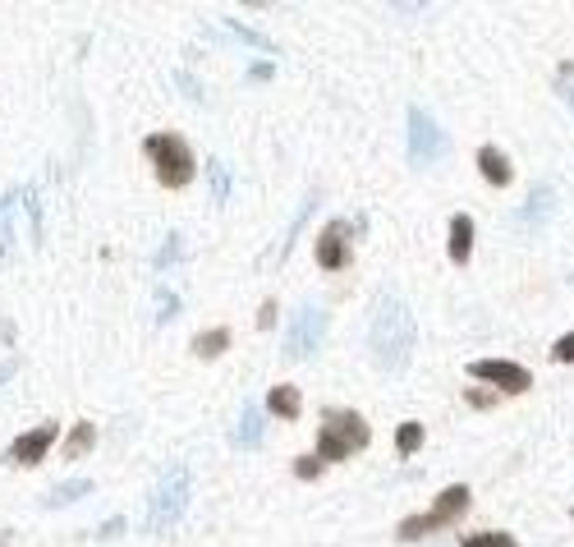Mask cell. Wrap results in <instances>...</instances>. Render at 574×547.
<instances>
[{"instance_id":"6da1fadb","label":"cell","mask_w":574,"mask_h":547,"mask_svg":"<svg viewBox=\"0 0 574 547\" xmlns=\"http://www.w3.org/2000/svg\"><path fill=\"white\" fill-rule=\"evenodd\" d=\"M414 345H419V322L409 313L404 299L395 294H381L372 322H368V354L381 373H404L409 359H414Z\"/></svg>"},{"instance_id":"7a4b0ae2","label":"cell","mask_w":574,"mask_h":547,"mask_svg":"<svg viewBox=\"0 0 574 547\" xmlns=\"http://www.w3.org/2000/svg\"><path fill=\"white\" fill-rule=\"evenodd\" d=\"M372 442V428L359 409H345V405H331L322 409V428H317V455L326 464H340L349 455H359L363 446Z\"/></svg>"},{"instance_id":"3957f363","label":"cell","mask_w":574,"mask_h":547,"mask_svg":"<svg viewBox=\"0 0 574 547\" xmlns=\"http://www.w3.org/2000/svg\"><path fill=\"white\" fill-rule=\"evenodd\" d=\"M469 502H474V492L464 487V483H450L442 497H436L423 515H409V519H400V529H395V538H404V543H419V538H427V534H436V529H450L455 519H464V511H469Z\"/></svg>"},{"instance_id":"277c9868","label":"cell","mask_w":574,"mask_h":547,"mask_svg":"<svg viewBox=\"0 0 574 547\" xmlns=\"http://www.w3.org/2000/svg\"><path fill=\"white\" fill-rule=\"evenodd\" d=\"M143 152L152 161V171L156 180L166 184V189H184L188 180H194V152H188V143L179 139V133H147L143 139Z\"/></svg>"},{"instance_id":"5b68a950","label":"cell","mask_w":574,"mask_h":547,"mask_svg":"<svg viewBox=\"0 0 574 547\" xmlns=\"http://www.w3.org/2000/svg\"><path fill=\"white\" fill-rule=\"evenodd\" d=\"M184 506H188V470H184V464H171V470L161 474L152 502H147V529L166 534L171 525H179Z\"/></svg>"},{"instance_id":"8992f818","label":"cell","mask_w":574,"mask_h":547,"mask_svg":"<svg viewBox=\"0 0 574 547\" xmlns=\"http://www.w3.org/2000/svg\"><path fill=\"white\" fill-rule=\"evenodd\" d=\"M404 125H409V133H404V157H409V166L414 171H423V166H432L436 157H446V133H442V125H436L423 106H409L404 111Z\"/></svg>"},{"instance_id":"52a82bcc","label":"cell","mask_w":574,"mask_h":547,"mask_svg":"<svg viewBox=\"0 0 574 547\" xmlns=\"http://www.w3.org/2000/svg\"><path fill=\"white\" fill-rule=\"evenodd\" d=\"M326 341V313H322V304H299V313L290 318V326H285V359H313L317 354V345Z\"/></svg>"},{"instance_id":"ba28073f","label":"cell","mask_w":574,"mask_h":547,"mask_svg":"<svg viewBox=\"0 0 574 547\" xmlns=\"http://www.w3.org/2000/svg\"><path fill=\"white\" fill-rule=\"evenodd\" d=\"M354 230H363V221H331L322 235H317V267H326V271H345L349 262H354V244H349V235Z\"/></svg>"},{"instance_id":"9c48e42d","label":"cell","mask_w":574,"mask_h":547,"mask_svg":"<svg viewBox=\"0 0 574 547\" xmlns=\"http://www.w3.org/2000/svg\"><path fill=\"white\" fill-rule=\"evenodd\" d=\"M469 377L491 382L497 391H510V396H524L533 387V373L514 359H478V364H469Z\"/></svg>"},{"instance_id":"30bf717a","label":"cell","mask_w":574,"mask_h":547,"mask_svg":"<svg viewBox=\"0 0 574 547\" xmlns=\"http://www.w3.org/2000/svg\"><path fill=\"white\" fill-rule=\"evenodd\" d=\"M56 432H60V423H37V428H28V432H19L14 442H10V460L14 464H42V455L56 446Z\"/></svg>"},{"instance_id":"8fae6325","label":"cell","mask_w":574,"mask_h":547,"mask_svg":"<svg viewBox=\"0 0 574 547\" xmlns=\"http://www.w3.org/2000/svg\"><path fill=\"white\" fill-rule=\"evenodd\" d=\"M478 171H482V180H487L491 189H506L510 175H514V171H510V157H506L497 143H482V148H478Z\"/></svg>"},{"instance_id":"7c38bea8","label":"cell","mask_w":574,"mask_h":547,"mask_svg":"<svg viewBox=\"0 0 574 547\" xmlns=\"http://www.w3.org/2000/svg\"><path fill=\"white\" fill-rule=\"evenodd\" d=\"M469 253H474V216L459 212V216H450V262L464 267Z\"/></svg>"},{"instance_id":"4fadbf2b","label":"cell","mask_w":574,"mask_h":547,"mask_svg":"<svg viewBox=\"0 0 574 547\" xmlns=\"http://www.w3.org/2000/svg\"><path fill=\"white\" fill-rule=\"evenodd\" d=\"M267 409H271L276 419H299L304 396H299V387H290V382H276V387L267 391Z\"/></svg>"},{"instance_id":"5bb4252c","label":"cell","mask_w":574,"mask_h":547,"mask_svg":"<svg viewBox=\"0 0 574 547\" xmlns=\"http://www.w3.org/2000/svg\"><path fill=\"white\" fill-rule=\"evenodd\" d=\"M235 446H262V409L253 405V400H243V409H239V428H235Z\"/></svg>"},{"instance_id":"9a60e30c","label":"cell","mask_w":574,"mask_h":547,"mask_svg":"<svg viewBox=\"0 0 574 547\" xmlns=\"http://www.w3.org/2000/svg\"><path fill=\"white\" fill-rule=\"evenodd\" d=\"M188 350H194L198 359H221V354L230 350V332L226 326H207V332H198L194 341H188Z\"/></svg>"},{"instance_id":"2e32d148","label":"cell","mask_w":574,"mask_h":547,"mask_svg":"<svg viewBox=\"0 0 574 547\" xmlns=\"http://www.w3.org/2000/svg\"><path fill=\"white\" fill-rule=\"evenodd\" d=\"M92 446H97V423H88V419H84V423H74V428H69L60 455H65V460H84Z\"/></svg>"},{"instance_id":"e0dca14e","label":"cell","mask_w":574,"mask_h":547,"mask_svg":"<svg viewBox=\"0 0 574 547\" xmlns=\"http://www.w3.org/2000/svg\"><path fill=\"white\" fill-rule=\"evenodd\" d=\"M97 483L92 479H69V483H56L46 492V506H69V502H78V497H88Z\"/></svg>"},{"instance_id":"ac0fdd59","label":"cell","mask_w":574,"mask_h":547,"mask_svg":"<svg viewBox=\"0 0 574 547\" xmlns=\"http://www.w3.org/2000/svg\"><path fill=\"white\" fill-rule=\"evenodd\" d=\"M226 23V28L239 37V42H249V46H258V51H267V56H276V37H267V33H258V28H249V23H239V19H221Z\"/></svg>"},{"instance_id":"d6986e66","label":"cell","mask_w":574,"mask_h":547,"mask_svg":"<svg viewBox=\"0 0 574 547\" xmlns=\"http://www.w3.org/2000/svg\"><path fill=\"white\" fill-rule=\"evenodd\" d=\"M546 212H552V189H546V184H533V194H529V207L519 212V221H524V226H538Z\"/></svg>"},{"instance_id":"ffe728a7","label":"cell","mask_w":574,"mask_h":547,"mask_svg":"<svg viewBox=\"0 0 574 547\" xmlns=\"http://www.w3.org/2000/svg\"><path fill=\"white\" fill-rule=\"evenodd\" d=\"M423 437H427L423 423H414V419L400 423V428H395V451H400V455H419V451H423Z\"/></svg>"},{"instance_id":"44dd1931","label":"cell","mask_w":574,"mask_h":547,"mask_svg":"<svg viewBox=\"0 0 574 547\" xmlns=\"http://www.w3.org/2000/svg\"><path fill=\"white\" fill-rule=\"evenodd\" d=\"M207 175H211V198H216V207H226V203H230V166H226V161H216V157H211Z\"/></svg>"},{"instance_id":"7402d4cb","label":"cell","mask_w":574,"mask_h":547,"mask_svg":"<svg viewBox=\"0 0 574 547\" xmlns=\"http://www.w3.org/2000/svg\"><path fill=\"white\" fill-rule=\"evenodd\" d=\"M175 258H184V235H179V230H171V235H166V249H161V253L152 258V267H156V271H166V267H175Z\"/></svg>"},{"instance_id":"603a6c76","label":"cell","mask_w":574,"mask_h":547,"mask_svg":"<svg viewBox=\"0 0 574 547\" xmlns=\"http://www.w3.org/2000/svg\"><path fill=\"white\" fill-rule=\"evenodd\" d=\"M459 547H519L510 534H497V529H487V534H469V538H459Z\"/></svg>"},{"instance_id":"cb8c5ba5","label":"cell","mask_w":574,"mask_h":547,"mask_svg":"<svg viewBox=\"0 0 574 547\" xmlns=\"http://www.w3.org/2000/svg\"><path fill=\"white\" fill-rule=\"evenodd\" d=\"M23 212H28V226H33V244L42 239V207H37V189L28 184L23 189Z\"/></svg>"},{"instance_id":"d4e9b609","label":"cell","mask_w":574,"mask_h":547,"mask_svg":"<svg viewBox=\"0 0 574 547\" xmlns=\"http://www.w3.org/2000/svg\"><path fill=\"white\" fill-rule=\"evenodd\" d=\"M322 470H326V460H322V455H299V460H294V474L304 479V483H313Z\"/></svg>"},{"instance_id":"484cf974","label":"cell","mask_w":574,"mask_h":547,"mask_svg":"<svg viewBox=\"0 0 574 547\" xmlns=\"http://www.w3.org/2000/svg\"><path fill=\"white\" fill-rule=\"evenodd\" d=\"M156 299H161V313H156V322H171V318L179 313V299H175V294H171L166 286H161V290H156Z\"/></svg>"},{"instance_id":"4316f807","label":"cell","mask_w":574,"mask_h":547,"mask_svg":"<svg viewBox=\"0 0 574 547\" xmlns=\"http://www.w3.org/2000/svg\"><path fill=\"white\" fill-rule=\"evenodd\" d=\"M552 359H556V364H574V332H565V336L552 345Z\"/></svg>"},{"instance_id":"83f0119b","label":"cell","mask_w":574,"mask_h":547,"mask_svg":"<svg viewBox=\"0 0 574 547\" xmlns=\"http://www.w3.org/2000/svg\"><path fill=\"white\" fill-rule=\"evenodd\" d=\"M10 244H14V226H10V207H5V216H0V262H5Z\"/></svg>"},{"instance_id":"f1b7e54d","label":"cell","mask_w":574,"mask_h":547,"mask_svg":"<svg viewBox=\"0 0 574 547\" xmlns=\"http://www.w3.org/2000/svg\"><path fill=\"white\" fill-rule=\"evenodd\" d=\"M175 84L188 93V101H203V88H198V78H194V74H184V69H179V74H175Z\"/></svg>"},{"instance_id":"f546056e","label":"cell","mask_w":574,"mask_h":547,"mask_svg":"<svg viewBox=\"0 0 574 547\" xmlns=\"http://www.w3.org/2000/svg\"><path fill=\"white\" fill-rule=\"evenodd\" d=\"M19 368H23V359H19V354H5V359H0V387H5V382H10Z\"/></svg>"},{"instance_id":"4dcf8cb0","label":"cell","mask_w":574,"mask_h":547,"mask_svg":"<svg viewBox=\"0 0 574 547\" xmlns=\"http://www.w3.org/2000/svg\"><path fill=\"white\" fill-rule=\"evenodd\" d=\"M464 400H469L474 409H487V405H497V396H487V391H464Z\"/></svg>"},{"instance_id":"1f68e13d","label":"cell","mask_w":574,"mask_h":547,"mask_svg":"<svg viewBox=\"0 0 574 547\" xmlns=\"http://www.w3.org/2000/svg\"><path fill=\"white\" fill-rule=\"evenodd\" d=\"M258 326H276V299H267L262 313H258Z\"/></svg>"},{"instance_id":"d6a6232c","label":"cell","mask_w":574,"mask_h":547,"mask_svg":"<svg viewBox=\"0 0 574 547\" xmlns=\"http://www.w3.org/2000/svg\"><path fill=\"white\" fill-rule=\"evenodd\" d=\"M14 198H23V189H5L0 194V216H5V207H14Z\"/></svg>"},{"instance_id":"836d02e7","label":"cell","mask_w":574,"mask_h":547,"mask_svg":"<svg viewBox=\"0 0 574 547\" xmlns=\"http://www.w3.org/2000/svg\"><path fill=\"white\" fill-rule=\"evenodd\" d=\"M120 529H124V519H120V515H116V519H111V525H101V538H116V534H120Z\"/></svg>"},{"instance_id":"e575fe53","label":"cell","mask_w":574,"mask_h":547,"mask_svg":"<svg viewBox=\"0 0 574 547\" xmlns=\"http://www.w3.org/2000/svg\"><path fill=\"white\" fill-rule=\"evenodd\" d=\"M249 78H258V84H262V78H271V65H253V69H249Z\"/></svg>"},{"instance_id":"d590c367","label":"cell","mask_w":574,"mask_h":547,"mask_svg":"<svg viewBox=\"0 0 574 547\" xmlns=\"http://www.w3.org/2000/svg\"><path fill=\"white\" fill-rule=\"evenodd\" d=\"M570 515H574V511H570Z\"/></svg>"}]
</instances>
